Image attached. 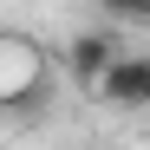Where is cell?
<instances>
[{
	"label": "cell",
	"instance_id": "1",
	"mask_svg": "<svg viewBox=\"0 0 150 150\" xmlns=\"http://www.w3.org/2000/svg\"><path fill=\"white\" fill-rule=\"evenodd\" d=\"M46 85H52V59L26 33H0V105L7 111H33L46 98Z\"/></svg>",
	"mask_w": 150,
	"mask_h": 150
},
{
	"label": "cell",
	"instance_id": "2",
	"mask_svg": "<svg viewBox=\"0 0 150 150\" xmlns=\"http://www.w3.org/2000/svg\"><path fill=\"white\" fill-rule=\"evenodd\" d=\"M65 79L72 85H85V91H98V85H105V72L124 59V46H117V26H85L79 39H72L65 46Z\"/></svg>",
	"mask_w": 150,
	"mask_h": 150
},
{
	"label": "cell",
	"instance_id": "3",
	"mask_svg": "<svg viewBox=\"0 0 150 150\" xmlns=\"http://www.w3.org/2000/svg\"><path fill=\"white\" fill-rule=\"evenodd\" d=\"M98 98H105L111 111H144V105H150V52H124V59L105 72Z\"/></svg>",
	"mask_w": 150,
	"mask_h": 150
},
{
	"label": "cell",
	"instance_id": "4",
	"mask_svg": "<svg viewBox=\"0 0 150 150\" xmlns=\"http://www.w3.org/2000/svg\"><path fill=\"white\" fill-rule=\"evenodd\" d=\"M98 7L111 13V26H117V20H131V26H150V0H98Z\"/></svg>",
	"mask_w": 150,
	"mask_h": 150
},
{
	"label": "cell",
	"instance_id": "5",
	"mask_svg": "<svg viewBox=\"0 0 150 150\" xmlns=\"http://www.w3.org/2000/svg\"><path fill=\"white\" fill-rule=\"evenodd\" d=\"M79 150H105V144H79Z\"/></svg>",
	"mask_w": 150,
	"mask_h": 150
}]
</instances>
